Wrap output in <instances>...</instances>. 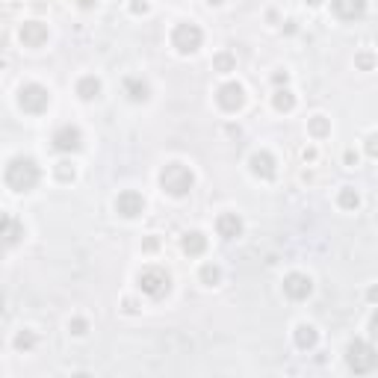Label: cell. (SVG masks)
<instances>
[{
    "mask_svg": "<svg viewBox=\"0 0 378 378\" xmlns=\"http://www.w3.org/2000/svg\"><path fill=\"white\" fill-rule=\"evenodd\" d=\"M181 251L189 254V257H201L207 251V236L201 231H186L181 236Z\"/></svg>",
    "mask_w": 378,
    "mask_h": 378,
    "instance_id": "e0dca14e",
    "label": "cell"
},
{
    "mask_svg": "<svg viewBox=\"0 0 378 378\" xmlns=\"http://www.w3.org/2000/svg\"><path fill=\"white\" fill-rule=\"evenodd\" d=\"M160 249V236L157 234H151L145 242H142V251H157Z\"/></svg>",
    "mask_w": 378,
    "mask_h": 378,
    "instance_id": "f546056e",
    "label": "cell"
},
{
    "mask_svg": "<svg viewBox=\"0 0 378 378\" xmlns=\"http://www.w3.org/2000/svg\"><path fill=\"white\" fill-rule=\"evenodd\" d=\"M172 47H175V53H181V56H192L201 51V45H204V30L198 27L195 21H181V24H175V30H172Z\"/></svg>",
    "mask_w": 378,
    "mask_h": 378,
    "instance_id": "5b68a950",
    "label": "cell"
},
{
    "mask_svg": "<svg viewBox=\"0 0 378 378\" xmlns=\"http://www.w3.org/2000/svg\"><path fill=\"white\" fill-rule=\"evenodd\" d=\"M39 181H42V168H39V163H36L33 157L18 154V157L9 160L6 168H3V184L12 189V192H18V195L33 192V189L39 186Z\"/></svg>",
    "mask_w": 378,
    "mask_h": 378,
    "instance_id": "6da1fadb",
    "label": "cell"
},
{
    "mask_svg": "<svg viewBox=\"0 0 378 378\" xmlns=\"http://www.w3.org/2000/svg\"><path fill=\"white\" fill-rule=\"evenodd\" d=\"M160 189L168 195V198H186L189 192H192L195 186V175L192 168H189L186 163H181V160H172V163H166L163 168H160Z\"/></svg>",
    "mask_w": 378,
    "mask_h": 378,
    "instance_id": "7a4b0ae2",
    "label": "cell"
},
{
    "mask_svg": "<svg viewBox=\"0 0 378 378\" xmlns=\"http://www.w3.org/2000/svg\"><path fill=\"white\" fill-rule=\"evenodd\" d=\"M301 157H305V163H314V160H316V151H314V148H305V154H301Z\"/></svg>",
    "mask_w": 378,
    "mask_h": 378,
    "instance_id": "836d02e7",
    "label": "cell"
},
{
    "mask_svg": "<svg viewBox=\"0 0 378 378\" xmlns=\"http://www.w3.org/2000/svg\"><path fill=\"white\" fill-rule=\"evenodd\" d=\"M136 287L151 301H163L172 292V275L163 266H145L136 272Z\"/></svg>",
    "mask_w": 378,
    "mask_h": 378,
    "instance_id": "3957f363",
    "label": "cell"
},
{
    "mask_svg": "<svg viewBox=\"0 0 378 378\" xmlns=\"http://www.w3.org/2000/svg\"><path fill=\"white\" fill-rule=\"evenodd\" d=\"M284 287V296L292 299V301H305L310 299V292H314V278L305 275V272H287L281 281Z\"/></svg>",
    "mask_w": 378,
    "mask_h": 378,
    "instance_id": "8fae6325",
    "label": "cell"
},
{
    "mask_svg": "<svg viewBox=\"0 0 378 378\" xmlns=\"http://www.w3.org/2000/svg\"><path fill=\"white\" fill-rule=\"evenodd\" d=\"M307 134L314 136L316 142L328 139V136H331V118H328V116H323V112L310 116V118H307Z\"/></svg>",
    "mask_w": 378,
    "mask_h": 378,
    "instance_id": "ffe728a7",
    "label": "cell"
},
{
    "mask_svg": "<svg viewBox=\"0 0 378 378\" xmlns=\"http://www.w3.org/2000/svg\"><path fill=\"white\" fill-rule=\"evenodd\" d=\"M18 39H21L24 47H30V51H39V47H45L47 39H51V30H47V24H42V21H24L21 30H18Z\"/></svg>",
    "mask_w": 378,
    "mask_h": 378,
    "instance_id": "4fadbf2b",
    "label": "cell"
},
{
    "mask_svg": "<svg viewBox=\"0 0 378 378\" xmlns=\"http://www.w3.org/2000/svg\"><path fill=\"white\" fill-rule=\"evenodd\" d=\"M36 343H39V337H36L33 328H21L15 334V349H24V352H30V349H36Z\"/></svg>",
    "mask_w": 378,
    "mask_h": 378,
    "instance_id": "484cf974",
    "label": "cell"
},
{
    "mask_svg": "<svg viewBox=\"0 0 378 378\" xmlns=\"http://www.w3.org/2000/svg\"><path fill=\"white\" fill-rule=\"evenodd\" d=\"M51 148L56 151V154H77V151L83 148V134L80 127L74 125H60L53 130L51 136Z\"/></svg>",
    "mask_w": 378,
    "mask_h": 378,
    "instance_id": "ba28073f",
    "label": "cell"
},
{
    "mask_svg": "<svg viewBox=\"0 0 378 378\" xmlns=\"http://www.w3.org/2000/svg\"><path fill=\"white\" fill-rule=\"evenodd\" d=\"M249 172L257 177V181L269 184L278 177V160L272 151H254V154L249 157Z\"/></svg>",
    "mask_w": 378,
    "mask_h": 378,
    "instance_id": "30bf717a",
    "label": "cell"
},
{
    "mask_svg": "<svg viewBox=\"0 0 378 378\" xmlns=\"http://www.w3.org/2000/svg\"><path fill=\"white\" fill-rule=\"evenodd\" d=\"M216 103L222 112H240L245 107V86L240 80H228L216 89Z\"/></svg>",
    "mask_w": 378,
    "mask_h": 378,
    "instance_id": "52a82bcc",
    "label": "cell"
},
{
    "mask_svg": "<svg viewBox=\"0 0 378 378\" xmlns=\"http://www.w3.org/2000/svg\"><path fill=\"white\" fill-rule=\"evenodd\" d=\"M112 207H116V213L121 219H139V216H145V198L136 189H121Z\"/></svg>",
    "mask_w": 378,
    "mask_h": 378,
    "instance_id": "9c48e42d",
    "label": "cell"
},
{
    "mask_svg": "<svg viewBox=\"0 0 378 378\" xmlns=\"http://www.w3.org/2000/svg\"><path fill=\"white\" fill-rule=\"evenodd\" d=\"M18 110L27 112V116H42L51 107V89L42 86V83H24L18 89Z\"/></svg>",
    "mask_w": 378,
    "mask_h": 378,
    "instance_id": "8992f818",
    "label": "cell"
},
{
    "mask_svg": "<svg viewBox=\"0 0 378 378\" xmlns=\"http://www.w3.org/2000/svg\"><path fill=\"white\" fill-rule=\"evenodd\" d=\"M370 9V0H331V12H334L337 21H361Z\"/></svg>",
    "mask_w": 378,
    "mask_h": 378,
    "instance_id": "7c38bea8",
    "label": "cell"
},
{
    "mask_svg": "<svg viewBox=\"0 0 378 378\" xmlns=\"http://www.w3.org/2000/svg\"><path fill=\"white\" fill-rule=\"evenodd\" d=\"M287 80H290V74H287V71H278V74H275V86H281V83L287 86Z\"/></svg>",
    "mask_w": 378,
    "mask_h": 378,
    "instance_id": "d6a6232c",
    "label": "cell"
},
{
    "mask_svg": "<svg viewBox=\"0 0 378 378\" xmlns=\"http://www.w3.org/2000/svg\"><path fill=\"white\" fill-rule=\"evenodd\" d=\"M125 94H127V101H134V103H145V101L151 98L148 80H142V77H127V80H125Z\"/></svg>",
    "mask_w": 378,
    "mask_h": 378,
    "instance_id": "d6986e66",
    "label": "cell"
},
{
    "mask_svg": "<svg viewBox=\"0 0 378 378\" xmlns=\"http://www.w3.org/2000/svg\"><path fill=\"white\" fill-rule=\"evenodd\" d=\"M3 236H6V249H15L18 242L27 236V228H24V222H18L15 216H3Z\"/></svg>",
    "mask_w": 378,
    "mask_h": 378,
    "instance_id": "ac0fdd59",
    "label": "cell"
},
{
    "mask_svg": "<svg viewBox=\"0 0 378 378\" xmlns=\"http://www.w3.org/2000/svg\"><path fill=\"white\" fill-rule=\"evenodd\" d=\"M346 166H357V154H355V151H346Z\"/></svg>",
    "mask_w": 378,
    "mask_h": 378,
    "instance_id": "e575fe53",
    "label": "cell"
},
{
    "mask_svg": "<svg viewBox=\"0 0 378 378\" xmlns=\"http://www.w3.org/2000/svg\"><path fill=\"white\" fill-rule=\"evenodd\" d=\"M130 9H134L136 15H145L148 12V3H145V0H130Z\"/></svg>",
    "mask_w": 378,
    "mask_h": 378,
    "instance_id": "4dcf8cb0",
    "label": "cell"
},
{
    "mask_svg": "<svg viewBox=\"0 0 378 378\" xmlns=\"http://www.w3.org/2000/svg\"><path fill=\"white\" fill-rule=\"evenodd\" d=\"M77 6L80 9H94V6H98V0H77Z\"/></svg>",
    "mask_w": 378,
    "mask_h": 378,
    "instance_id": "d590c367",
    "label": "cell"
},
{
    "mask_svg": "<svg viewBox=\"0 0 378 378\" xmlns=\"http://www.w3.org/2000/svg\"><path fill=\"white\" fill-rule=\"evenodd\" d=\"M213 71H219V74L236 71V56L231 51H219V53L213 56Z\"/></svg>",
    "mask_w": 378,
    "mask_h": 378,
    "instance_id": "cb8c5ba5",
    "label": "cell"
},
{
    "mask_svg": "<svg viewBox=\"0 0 378 378\" xmlns=\"http://www.w3.org/2000/svg\"><path fill=\"white\" fill-rule=\"evenodd\" d=\"M198 281L204 284V287H219L222 284V266L213 260H207L201 269H198Z\"/></svg>",
    "mask_w": 378,
    "mask_h": 378,
    "instance_id": "7402d4cb",
    "label": "cell"
},
{
    "mask_svg": "<svg viewBox=\"0 0 378 378\" xmlns=\"http://www.w3.org/2000/svg\"><path fill=\"white\" fill-rule=\"evenodd\" d=\"M53 177L60 184H71L74 177H77V168H74V163H68V160H62V163L53 166Z\"/></svg>",
    "mask_w": 378,
    "mask_h": 378,
    "instance_id": "d4e9b609",
    "label": "cell"
},
{
    "mask_svg": "<svg viewBox=\"0 0 378 378\" xmlns=\"http://www.w3.org/2000/svg\"><path fill=\"white\" fill-rule=\"evenodd\" d=\"M337 204H340V210L355 213L357 207H361V195H357V189H355V186H343V189L337 192Z\"/></svg>",
    "mask_w": 378,
    "mask_h": 378,
    "instance_id": "603a6c76",
    "label": "cell"
},
{
    "mask_svg": "<svg viewBox=\"0 0 378 378\" xmlns=\"http://www.w3.org/2000/svg\"><path fill=\"white\" fill-rule=\"evenodd\" d=\"M355 65H357L361 71H373L375 65H378V60H375V53L364 51V53H357V56H355Z\"/></svg>",
    "mask_w": 378,
    "mask_h": 378,
    "instance_id": "4316f807",
    "label": "cell"
},
{
    "mask_svg": "<svg viewBox=\"0 0 378 378\" xmlns=\"http://www.w3.org/2000/svg\"><path fill=\"white\" fill-rule=\"evenodd\" d=\"M370 299H373V301H378V287H373V290H370Z\"/></svg>",
    "mask_w": 378,
    "mask_h": 378,
    "instance_id": "74e56055",
    "label": "cell"
},
{
    "mask_svg": "<svg viewBox=\"0 0 378 378\" xmlns=\"http://www.w3.org/2000/svg\"><path fill=\"white\" fill-rule=\"evenodd\" d=\"M292 340H296V346L301 349V352H314V349L319 346V331L310 323H299L296 328H292Z\"/></svg>",
    "mask_w": 378,
    "mask_h": 378,
    "instance_id": "2e32d148",
    "label": "cell"
},
{
    "mask_svg": "<svg viewBox=\"0 0 378 378\" xmlns=\"http://www.w3.org/2000/svg\"><path fill=\"white\" fill-rule=\"evenodd\" d=\"M305 3H307V6H314V9H316V6H323V3H325V0H305Z\"/></svg>",
    "mask_w": 378,
    "mask_h": 378,
    "instance_id": "8d00e7d4",
    "label": "cell"
},
{
    "mask_svg": "<svg viewBox=\"0 0 378 378\" xmlns=\"http://www.w3.org/2000/svg\"><path fill=\"white\" fill-rule=\"evenodd\" d=\"M346 366L355 375H370L378 370V349L370 340H352L346 346Z\"/></svg>",
    "mask_w": 378,
    "mask_h": 378,
    "instance_id": "277c9868",
    "label": "cell"
},
{
    "mask_svg": "<svg viewBox=\"0 0 378 378\" xmlns=\"http://www.w3.org/2000/svg\"><path fill=\"white\" fill-rule=\"evenodd\" d=\"M245 231V222H242V216L240 213H234V210H225L216 216V234L222 236L225 242H234V240H240Z\"/></svg>",
    "mask_w": 378,
    "mask_h": 378,
    "instance_id": "5bb4252c",
    "label": "cell"
},
{
    "mask_svg": "<svg viewBox=\"0 0 378 378\" xmlns=\"http://www.w3.org/2000/svg\"><path fill=\"white\" fill-rule=\"evenodd\" d=\"M101 92H103V83H101V77H94V74H83V77L77 80V86H74V94H77L80 101H86V103L98 101Z\"/></svg>",
    "mask_w": 378,
    "mask_h": 378,
    "instance_id": "9a60e30c",
    "label": "cell"
},
{
    "mask_svg": "<svg viewBox=\"0 0 378 378\" xmlns=\"http://www.w3.org/2000/svg\"><path fill=\"white\" fill-rule=\"evenodd\" d=\"M68 331L74 337H83L89 331V323H86V319H80V316H74V319H68Z\"/></svg>",
    "mask_w": 378,
    "mask_h": 378,
    "instance_id": "83f0119b",
    "label": "cell"
},
{
    "mask_svg": "<svg viewBox=\"0 0 378 378\" xmlns=\"http://www.w3.org/2000/svg\"><path fill=\"white\" fill-rule=\"evenodd\" d=\"M207 3H210V6H222L225 0H207Z\"/></svg>",
    "mask_w": 378,
    "mask_h": 378,
    "instance_id": "f35d334b",
    "label": "cell"
},
{
    "mask_svg": "<svg viewBox=\"0 0 378 378\" xmlns=\"http://www.w3.org/2000/svg\"><path fill=\"white\" fill-rule=\"evenodd\" d=\"M272 107H275V112H292L296 110V94H292L287 86H278L272 92Z\"/></svg>",
    "mask_w": 378,
    "mask_h": 378,
    "instance_id": "44dd1931",
    "label": "cell"
},
{
    "mask_svg": "<svg viewBox=\"0 0 378 378\" xmlns=\"http://www.w3.org/2000/svg\"><path fill=\"white\" fill-rule=\"evenodd\" d=\"M370 337H373V340H378V310L370 316Z\"/></svg>",
    "mask_w": 378,
    "mask_h": 378,
    "instance_id": "1f68e13d",
    "label": "cell"
},
{
    "mask_svg": "<svg viewBox=\"0 0 378 378\" xmlns=\"http://www.w3.org/2000/svg\"><path fill=\"white\" fill-rule=\"evenodd\" d=\"M364 151L370 154L373 160H378V134H366L364 139Z\"/></svg>",
    "mask_w": 378,
    "mask_h": 378,
    "instance_id": "f1b7e54d",
    "label": "cell"
}]
</instances>
